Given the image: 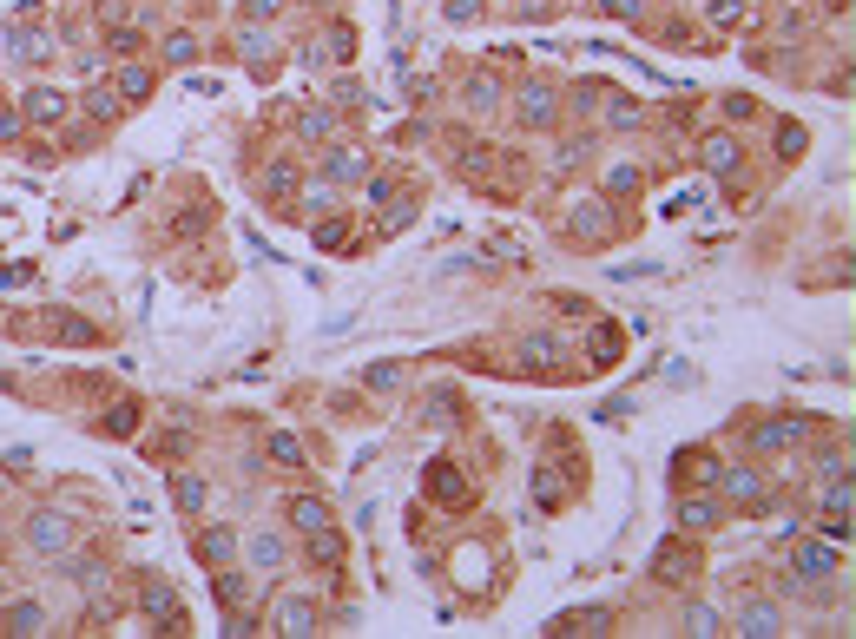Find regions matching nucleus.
Wrapping results in <instances>:
<instances>
[{
    "mask_svg": "<svg viewBox=\"0 0 856 639\" xmlns=\"http://www.w3.org/2000/svg\"><path fill=\"white\" fill-rule=\"evenodd\" d=\"M521 356H534V363L547 369V363H560V343H554V336H527V350H521Z\"/></svg>",
    "mask_w": 856,
    "mask_h": 639,
    "instance_id": "31",
    "label": "nucleus"
},
{
    "mask_svg": "<svg viewBox=\"0 0 856 639\" xmlns=\"http://www.w3.org/2000/svg\"><path fill=\"white\" fill-rule=\"evenodd\" d=\"M270 462H284V468H303V448H297V435H270Z\"/></svg>",
    "mask_w": 856,
    "mask_h": 639,
    "instance_id": "27",
    "label": "nucleus"
},
{
    "mask_svg": "<svg viewBox=\"0 0 856 639\" xmlns=\"http://www.w3.org/2000/svg\"><path fill=\"white\" fill-rule=\"evenodd\" d=\"M422 495H428V501H442V508H468V501H475V481L461 475L448 455H435V462L422 468Z\"/></svg>",
    "mask_w": 856,
    "mask_h": 639,
    "instance_id": "1",
    "label": "nucleus"
},
{
    "mask_svg": "<svg viewBox=\"0 0 856 639\" xmlns=\"http://www.w3.org/2000/svg\"><path fill=\"white\" fill-rule=\"evenodd\" d=\"M14 60H47V40H40V33H27V27H14Z\"/></svg>",
    "mask_w": 856,
    "mask_h": 639,
    "instance_id": "25",
    "label": "nucleus"
},
{
    "mask_svg": "<svg viewBox=\"0 0 856 639\" xmlns=\"http://www.w3.org/2000/svg\"><path fill=\"white\" fill-rule=\"evenodd\" d=\"M290 528H297V534L330 528V501H323V495H297V501H290Z\"/></svg>",
    "mask_w": 856,
    "mask_h": 639,
    "instance_id": "10",
    "label": "nucleus"
},
{
    "mask_svg": "<svg viewBox=\"0 0 856 639\" xmlns=\"http://www.w3.org/2000/svg\"><path fill=\"white\" fill-rule=\"evenodd\" d=\"M560 501H567V481H560L554 462H540L534 468V508H560Z\"/></svg>",
    "mask_w": 856,
    "mask_h": 639,
    "instance_id": "13",
    "label": "nucleus"
},
{
    "mask_svg": "<svg viewBox=\"0 0 856 639\" xmlns=\"http://www.w3.org/2000/svg\"><path fill=\"white\" fill-rule=\"evenodd\" d=\"M139 607L152 613V620H165V633H185V613H178V593L165 587V580H145V593H139Z\"/></svg>",
    "mask_w": 856,
    "mask_h": 639,
    "instance_id": "3",
    "label": "nucleus"
},
{
    "mask_svg": "<svg viewBox=\"0 0 856 639\" xmlns=\"http://www.w3.org/2000/svg\"><path fill=\"white\" fill-rule=\"evenodd\" d=\"M66 112H73V99H66L60 86H33L27 106H20V119H27V126H60Z\"/></svg>",
    "mask_w": 856,
    "mask_h": 639,
    "instance_id": "2",
    "label": "nucleus"
},
{
    "mask_svg": "<svg viewBox=\"0 0 856 639\" xmlns=\"http://www.w3.org/2000/svg\"><path fill=\"white\" fill-rule=\"evenodd\" d=\"M20 126H27L20 112H0V145H7V139H20Z\"/></svg>",
    "mask_w": 856,
    "mask_h": 639,
    "instance_id": "42",
    "label": "nucleus"
},
{
    "mask_svg": "<svg viewBox=\"0 0 856 639\" xmlns=\"http://www.w3.org/2000/svg\"><path fill=\"white\" fill-rule=\"evenodd\" d=\"M119 93H126V99H145V93H152V73H145V66H126V73H119Z\"/></svg>",
    "mask_w": 856,
    "mask_h": 639,
    "instance_id": "30",
    "label": "nucleus"
},
{
    "mask_svg": "<svg viewBox=\"0 0 856 639\" xmlns=\"http://www.w3.org/2000/svg\"><path fill=\"white\" fill-rule=\"evenodd\" d=\"M310 560H323V567L336 574V567H343V541H336L330 528H317V534H310Z\"/></svg>",
    "mask_w": 856,
    "mask_h": 639,
    "instance_id": "19",
    "label": "nucleus"
},
{
    "mask_svg": "<svg viewBox=\"0 0 856 639\" xmlns=\"http://www.w3.org/2000/svg\"><path fill=\"white\" fill-rule=\"evenodd\" d=\"M521 119L527 126H554V93H547V86H527L521 93Z\"/></svg>",
    "mask_w": 856,
    "mask_h": 639,
    "instance_id": "17",
    "label": "nucleus"
},
{
    "mask_svg": "<svg viewBox=\"0 0 856 639\" xmlns=\"http://www.w3.org/2000/svg\"><path fill=\"white\" fill-rule=\"evenodd\" d=\"M751 112H758V106H751L745 93H731V99H725V119H751Z\"/></svg>",
    "mask_w": 856,
    "mask_h": 639,
    "instance_id": "41",
    "label": "nucleus"
},
{
    "mask_svg": "<svg viewBox=\"0 0 856 639\" xmlns=\"http://www.w3.org/2000/svg\"><path fill=\"white\" fill-rule=\"evenodd\" d=\"M303 205H317V211H330V205H336V192H330V185H310V192H303Z\"/></svg>",
    "mask_w": 856,
    "mask_h": 639,
    "instance_id": "40",
    "label": "nucleus"
},
{
    "mask_svg": "<svg viewBox=\"0 0 856 639\" xmlns=\"http://www.w3.org/2000/svg\"><path fill=\"white\" fill-rule=\"evenodd\" d=\"M251 567H284V541H277V534H257L251 541Z\"/></svg>",
    "mask_w": 856,
    "mask_h": 639,
    "instance_id": "24",
    "label": "nucleus"
},
{
    "mask_svg": "<svg viewBox=\"0 0 856 639\" xmlns=\"http://www.w3.org/2000/svg\"><path fill=\"white\" fill-rule=\"evenodd\" d=\"M33 547H40V554H66V547H73V521H66V514H33Z\"/></svg>",
    "mask_w": 856,
    "mask_h": 639,
    "instance_id": "4",
    "label": "nucleus"
},
{
    "mask_svg": "<svg viewBox=\"0 0 856 639\" xmlns=\"http://www.w3.org/2000/svg\"><path fill=\"white\" fill-rule=\"evenodd\" d=\"M218 600L224 607H244V574H218Z\"/></svg>",
    "mask_w": 856,
    "mask_h": 639,
    "instance_id": "34",
    "label": "nucleus"
},
{
    "mask_svg": "<svg viewBox=\"0 0 856 639\" xmlns=\"http://www.w3.org/2000/svg\"><path fill=\"white\" fill-rule=\"evenodd\" d=\"M277 633H290V639L317 633V600H303V593H290L284 607H277Z\"/></svg>",
    "mask_w": 856,
    "mask_h": 639,
    "instance_id": "7",
    "label": "nucleus"
},
{
    "mask_svg": "<svg viewBox=\"0 0 856 639\" xmlns=\"http://www.w3.org/2000/svg\"><path fill=\"white\" fill-rule=\"evenodd\" d=\"M343 238H349V224H317V251H343Z\"/></svg>",
    "mask_w": 856,
    "mask_h": 639,
    "instance_id": "33",
    "label": "nucleus"
},
{
    "mask_svg": "<svg viewBox=\"0 0 856 639\" xmlns=\"http://www.w3.org/2000/svg\"><path fill=\"white\" fill-rule=\"evenodd\" d=\"M725 495H731V501H745V508H758V501H764L758 468H725Z\"/></svg>",
    "mask_w": 856,
    "mask_h": 639,
    "instance_id": "14",
    "label": "nucleus"
},
{
    "mask_svg": "<svg viewBox=\"0 0 856 639\" xmlns=\"http://www.w3.org/2000/svg\"><path fill=\"white\" fill-rule=\"evenodd\" d=\"M606 626H613V613H606V607H580V613H560L547 633H606Z\"/></svg>",
    "mask_w": 856,
    "mask_h": 639,
    "instance_id": "12",
    "label": "nucleus"
},
{
    "mask_svg": "<svg viewBox=\"0 0 856 639\" xmlns=\"http://www.w3.org/2000/svg\"><path fill=\"white\" fill-rule=\"evenodd\" d=\"M455 580L461 587H481V580H488V554H481V547H461L455 554Z\"/></svg>",
    "mask_w": 856,
    "mask_h": 639,
    "instance_id": "18",
    "label": "nucleus"
},
{
    "mask_svg": "<svg viewBox=\"0 0 856 639\" xmlns=\"http://www.w3.org/2000/svg\"><path fill=\"white\" fill-rule=\"evenodd\" d=\"M652 574L666 580V587H685V580L698 574V560H692V547H679V541H666L659 554H652Z\"/></svg>",
    "mask_w": 856,
    "mask_h": 639,
    "instance_id": "5",
    "label": "nucleus"
},
{
    "mask_svg": "<svg viewBox=\"0 0 856 639\" xmlns=\"http://www.w3.org/2000/svg\"><path fill=\"white\" fill-rule=\"evenodd\" d=\"M402 383V369L396 363H382V369H369V389H396Z\"/></svg>",
    "mask_w": 856,
    "mask_h": 639,
    "instance_id": "36",
    "label": "nucleus"
},
{
    "mask_svg": "<svg viewBox=\"0 0 856 639\" xmlns=\"http://www.w3.org/2000/svg\"><path fill=\"white\" fill-rule=\"evenodd\" d=\"M257 185H264L270 198H297V172H290V165H264V178H257Z\"/></svg>",
    "mask_w": 856,
    "mask_h": 639,
    "instance_id": "20",
    "label": "nucleus"
},
{
    "mask_svg": "<svg viewBox=\"0 0 856 639\" xmlns=\"http://www.w3.org/2000/svg\"><path fill=\"white\" fill-rule=\"evenodd\" d=\"M330 126H336L330 112H303V132H310V139H323V132H330Z\"/></svg>",
    "mask_w": 856,
    "mask_h": 639,
    "instance_id": "39",
    "label": "nucleus"
},
{
    "mask_svg": "<svg viewBox=\"0 0 856 639\" xmlns=\"http://www.w3.org/2000/svg\"><path fill=\"white\" fill-rule=\"evenodd\" d=\"M396 198V178H369V205H389Z\"/></svg>",
    "mask_w": 856,
    "mask_h": 639,
    "instance_id": "38",
    "label": "nucleus"
},
{
    "mask_svg": "<svg viewBox=\"0 0 856 639\" xmlns=\"http://www.w3.org/2000/svg\"><path fill=\"white\" fill-rule=\"evenodd\" d=\"M251 14H257V20H270V14H277V0H251Z\"/></svg>",
    "mask_w": 856,
    "mask_h": 639,
    "instance_id": "45",
    "label": "nucleus"
},
{
    "mask_svg": "<svg viewBox=\"0 0 856 639\" xmlns=\"http://www.w3.org/2000/svg\"><path fill=\"white\" fill-rule=\"evenodd\" d=\"M600 7H606V14H626V20L639 14V0H600Z\"/></svg>",
    "mask_w": 856,
    "mask_h": 639,
    "instance_id": "44",
    "label": "nucleus"
},
{
    "mask_svg": "<svg viewBox=\"0 0 856 639\" xmlns=\"http://www.w3.org/2000/svg\"><path fill=\"white\" fill-rule=\"evenodd\" d=\"M619 350H626V330H619V323H593V336H587L593 369H613V363H619Z\"/></svg>",
    "mask_w": 856,
    "mask_h": 639,
    "instance_id": "8",
    "label": "nucleus"
},
{
    "mask_svg": "<svg viewBox=\"0 0 856 639\" xmlns=\"http://www.w3.org/2000/svg\"><path fill=\"white\" fill-rule=\"evenodd\" d=\"M738 633L771 639V633H784V620H777V607H764V600H745V607H738Z\"/></svg>",
    "mask_w": 856,
    "mask_h": 639,
    "instance_id": "9",
    "label": "nucleus"
},
{
    "mask_svg": "<svg viewBox=\"0 0 856 639\" xmlns=\"http://www.w3.org/2000/svg\"><path fill=\"white\" fill-rule=\"evenodd\" d=\"M797 567H804L810 580H830V574H837V554H830V547H804V554H797Z\"/></svg>",
    "mask_w": 856,
    "mask_h": 639,
    "instance_id": "21",
    "label": "nucleus"
},
{
    "mask_svg": "<svg viewBox=\"0 0 856 639\" xmlns=\"http://www.w3.org/2000/svg\"><path fill=\"white\" fill-rule=\"evenodd\" d=\"M0 633H14V639H33V633H47V613L33 607V600H20V607L0 613Z\"/></svg>",
    "mask_w": 856,
    "mask_h": 639,
    "instance_id": "11",
    "label": "nucleus"
},
{
    "mask_svg": "<svg viewBox=\"0 0 856 639\" xmlns=\"http://www.w3.org/2000/svg\"><path fill=\"white\" fill-rule=\"evenodd\" d=\"M777 159H804V126H777Z\"/></svg>",
    "mask_w": 856,
    "mask_h": 639,
    "instance_id": "26",
    "label": "nucleus"
},
{
    "mask_svg": "<svg viewBox=\"0 0 856 639\" xmlns=\"http://www.w3.org/2000/svg\"><path fill=\"white\" fill-rule=\"evenodd\" d=\"M330 178H356V159H349V152H330Z\"/></svg>",
    "mask_w": 856,
    "mask_h": 639,
    "instance_id": "43",
    "label": "nucleus"
},
{
    "mask_svg": "<svg viewBox=\"0 0 856 639\" xmlns=\"http://www.w3.org/2000/svg\"><path fill=\"white\" fill-rule=\"evenodd\" d=\"M468 106H475V112L494 106V80H488V73H481V80H468Z\"/></svg>",
    "mask_w": 856,
    "mask_h": 639,
    "instance_id": "35",
    "label": "nucleus"
},
{
    "mask_svg": "<svg viewBox=\"0 0 856 639\" xmlns=\"http://www.w3.org/2000/svg\"><path fill=\"white\" fill-rule=\"evenodd\" d=\"M172 501H178L185 514H198V508H205V481H198V475H178V481H172Z\"/></svg>",
    "mask_w": 856,
    "mask_h": 639,
    "instance_id": "22",
    "label": "nucleus"
},
{
    "mask_svg": "<svg viewBox=\"0 0 856 639\" xmlns=\"http://www.w3.org/2000/svg\"><path fill=\"white\" fill-rule=\"evenodd\" d=\"M270 47H277L270 33H244V60H251V66H270Z\"/></svg>",
    "mask_w": 856,
    "mask_h": 639,
    "instance_id": "32",
    "label": "nucleus"
},
{
    "mask_svg": "<svg viewBox=\"0 0 856 639\" xmlns=\"http://www.w3.org/2000/svg\"><path fill=\"white\" fill-rule=\"evenodd\" d=\"M685 495V488H679ZM679 521H685V534H712L718 521H725V508H718V495H685L679 501Z\"/></svg>",
    "mask_w": 856,
    "mask_h": 639,
    "instance_id": "6",
    "label": "nucleus"
},
{
    "mask_svg": "<svg viewBox=\"0 0 856 639\" xmlns=\"http://www.w3.org/2000/svg\"><path fill=\"white\" fill-rule=\"evenodd\" d=\"M705 165H712V172H731V165H738V145H731L725 132H718V139H705Z\"/></svg>",
    "mask_w": 856,
    "mask_h": 639,
    "instance_id": "23",
    "label": "nucleus"
},
{
    "mask_svg": "<svg viewBox=\"0 0 856 639\" xmlns=\"http://www.w3.org/2000/svg\"><path fill=\"white\" fill-rule=\"evenodd\" d=\"M685 633H698V639H705V633H725V620H718L712 607H692V613H685Z\"/></svg>",
    "mask_w": 856,
    "mask_h": 639,
    "instance_id": "29",
    "label": "nucleus"
},
{
    "mask_svg": "<svg viewBox=\"0 0 856 639\" xmlns=\"http://www.w3.org/2000/svg\"><path fill=\"white\" fill-rule=\"evenodd\" d=\"M165 60L191 66V60H198V33H172V40H165Z\"/></svg>",
    "mask_w": 856,
    "mask_h": 639,
    "instance_id": "28",
    "label": "nucleus"
},
{
    "mask_svg": "<svg viewBox=\"0 0 856 639\" xmlns=\"http://www.w3.org/2000/svg\"><path fill=\"white\" fill-rule=\"evenodd\" d=\"M409 218H415V205H409V198H396V211L382 218V231H402V224H409Z\"/></svg>",
    "mask_w": 856,
    "mask_h": 639,
    "instance_id": "37",
    "label": "nucleus"
},
{
    "mask_svg": "<svg viewBox=\"0 0 856 639\" xmlns=\"http://www.w3.org/2000/svg\"><path fill=\"white\" fill-rule=\"evenodd\" d=\"M797 435H804V422H764V429H751V448L771 455V448H791Z\"/></svg>",
    "mask_w": 856,
    "mask_h": 639,
    "instance_id": "15",
    "label": "nucleus"
},
{
    "mask_svg": "<svg viewBox=\"0 0 856 639\" xmlns=\"http://www.w3.org/2000/svg\"><path fill=\"white\" fill-rule=\"evenodd\" d=\"M231 547H238V541H231V528H205V534H198V560H205V567H224Z\"/></svg>",
    "mask_w": 856,
    "mask_h": 639,
    "instance_id": "16",
    "label": "nucleus"
}]
</instances>
